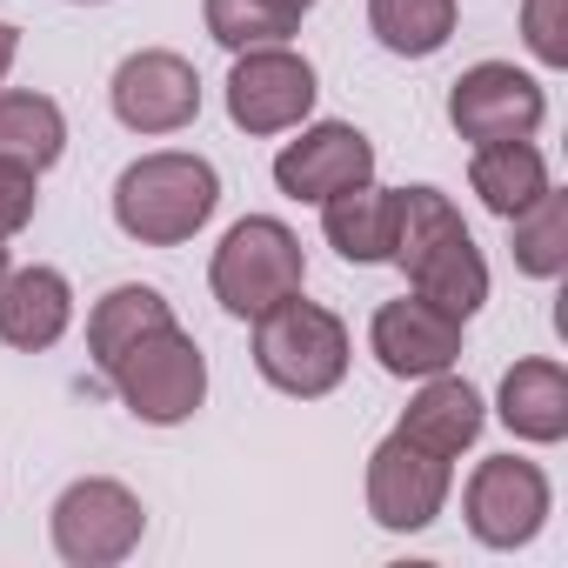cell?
I'll return each mask as SVG.
<instances>
[{"label":"cell","mask_w":568,"mask_h":568,"mask_svg":"<svg viewBox=\"0 0 568 568\" xmlns=\"http://www.w3.org/2000/svg\"><path fill=\"white\" fill-rule=\"evenodd\" d=\"M402 221H395V267L408 274V288L422 302H435L442 315L468 322L488 302V261L468 234V221L455 214V201L442 187H395Z\"/></svg>","instance_id":"1"},{"label":"cell","mask_w":568,"mask_h":568,"mask_svg":"<svg viewBox=\"0 0 568 568\" xmlns=\"http://www.w3.org/2000/svg\"><path fill=\"white\" fill-rule=\"evenodd\" d=\"M221 207V174L201 154H141L134 168H121L114 181V221L128 241L141 247H181L207 227V214Z\"/></svg>","instance_id":"2"},{"label":"cell","mask_w":568,"mask_h":568,"mask_svg":"<svg viewBox=\"0 0 568 568\" xmlns=\"http://www.w3.org/2000/svg\"><path fill=\"white\" fill-rule=\"evenodd\" d=\"M254 368L267 388L281 395H302V402H322L342 388L348 375V328L342 315H328L322 302H274L267 315H254Z\"/></svg>","instance_id":"3"},{"label":"cell","mask_w":568,"mask_h":568,"mask_svg":"<svg viewBox=\"0 0 568 568\" xmlns=\"http://www.w3.org/2000/svg\"><path fill=\"white\" fill-rule=\"evenodd\" d=\"M207 281H214V302H221L227 315L254 322V315H267L274 302L302 295V281H308V254H302V241H295V227H288V221H274V214H247V221H234V227L221 234Z\"/></svg>","instance_id":"4"},{"label":"cell","mask_w":568,"mask_h":568,"mask_svg":"<svg viewBox=\"0 0 568 568\" xmlns=\"http://www.w3.org/2000/svg\"><path fill=\"white\" fill-rule=\"evenodd\" d=\"M108 382H114V395L128 402L134 422L174 428V422H187V415L207 402V355H201V342H194L187 328L161 322V328H148V335L108 368Z\"/></svg>","instance_id":"5"},{"label":"cell","mask_w":568,"mask_h":568,"mask_svg":"<svg viewBox=\"0 0 568 568\" xmlns=\"http://www.w3.org/2000/svg\"><path fill=\"white\" fill-rule=\"evenodd\" d=\"M141 535H148V508L114 475H81L54 501V555L74 568H114L141 548Z\"/></svg>","instance_id":"6"},{"label":"cell","mask_w":568,"mask_h":568,"mask_svg":"<svg viewBox=\"0 0 568 568\" xmlns=\"http://www.w3.org/2000/svg\"><path fill=\"white\" fill-rule=\"evenodd\" d=\"M315 68L308 54H295L288 41L274 48H241L234 74H227V121L241 134H288L315 114Z\"/></svg>","instance_id":"7"},{"label":"cell","mask_w":568,"mask_h":568,"mask_svg":"<svg viewBox=\"0 0 568 568\" xmlns=\"http://www.w3.org/2000/svg\"><path fill=\"white\" fill-rule=\"evenodd\" d=\"M548 114V94L535 74H521L515 61H475L455 88H448V128L468 148L488 141H528Z\"/></svg>","instance_id":"8"},{"label":"cell","mask_w":568,"mask_h":568,"mask_svg":"<svg viewBox=\"0 0 568 568\" xmlns=\"http://www.w3.org/2000/svg\"><path fill=\"white\" fill-rule=\"evenodd\" d=\"M548 475L521 455H488L475 475H468V495H462V515H468V535L481 548H521L541 535L548 521Z\"/></svg>","instance_id":"9"},{"label":"cell","mask_w":568,"mask_h":568,"mask_svg":"<svg viewBox=\"0 0 568 568\" xmlns=\"http://www.w3.org/2000/svg\"><path fill=\"white\" fill-rule=\"evenodd\" d=\"M448 462L428 455L422 442H408L402 428L368 455V515L388 535H422L442 508H448Z\"/></svg>","instance_id":"10"},{"label":"cell","mask_w":568,"mask_h":568,"mask_svg":"<svg viewBox=\"0 0 568 568\" xmlns=\"http://www.w3.org/2000/svg\"><path fill=\"white\" fill-rule=\"evenodd\" d=\"M114 114L134 134H181L201 114V74L174 48H141L114 68Z\"/></svg>","instance_id":"11"},{"label":"cell","mask_w":568,"mask_h":568,"mask_svg":"<svg viewBox=\"0 0 568 568\" xmlns=\"http://www.w3.org/2000/svg\"><path fill=\"white\" fill-rule=\"evenodd\" d=\"M355 181H375V141L355 121H315L302 128V141H288L274 154V187L288 201H328Z\"/></svg>","instance_id":"12"},{"label":"cell","mask_w":568,"mask_h":568,"mask_svg":"<svg viewBox=\"0 0 568 568\" xmlns=\"http://www.w3.org/2000/svg\"><path fill=\"white\" fill-rule=\"evenodd\" d=\"M462 328H468V322L442 315L435 302H422V295L408 288L402 302H382V308H375L368 348H375V362H382L395 382H428V375H442V368L462 362Z\"/></svg>","instance_id":"13"},{"label":"cell","mask_w":568,"mask_h":568,"mask_svg":"<svg viewBox=\"0 0 568 568\" xmlns=\"http://www.w3.org/2000/svg\"><path fill=\"white\" fill-rule=\"evenodd\" d=\"M68 322H74V288L61 267H8V281H0V342L41 355L68 335Z\"/></svg>","instance_id":"14"},{"label":"cell","mask_w":568,"mask_h":568,"mask_svg":"<svg viewBox=\"0 0 568 568\" xmlns=\"http://www.w3.org/2000/svg\"><path fill=\"white\" fill-rule=\"evenodd\" d=\"M395 221H402V201H395V187H375V181H355L322 201V234L355 267L395 261Z\"/></svg>","instance_id":"15"},{"label":"cell","mask_w":568,"mask_h":568,"mask_svg":"<svg viewBox=\"0 0 568 568\" xmlns=\"http://www.w3.org/2000/svg\"><path fill=\"white\" fill-rule=\"evenodd\" d=\"M495 415L508 422V435L521 442H561L568 435V368L548 362V355H528L501 375V395H495Z\"/></svg>","instance_id":"16"},{"label":"cell","mask_w":568,"mask_h":568,"mask_svg":"<svg viewBox=\"0 0 568 568\" xmlns=\"http://www.w3.org/2000/svg\"><path fill=\"white\" fill-rule=\"evenodd\" d=\"M481 422H488L481 395H475L462 375H448V368H442V375H428V382H422V395L408 402V415H402V435H408V442H422L428 455L455 462L462 448H475Z\"/></svg>","instance_id":"17"},{"label":"cell","mask_w":568,"mask_h":568,"mask_svg":"<svg viewBox=\"0 0 568 568\" xmlns=\"http://www.w3.org/2000/svg\"><path fill=\"white\" fill-rule=\"evenodd\" d=\"M161 322H174V308H168L161 288H141V281L108 288V295L94 302V315H88V355H94V368L108 375V368H114L148 328H161Z\"/></svg>","instance_id":"18"},{"label":"cell","mask_w":568,"mask_h":568,"mask_svg":"<svg viewBox=\"0 0 568 568\" xmlns=\"http://www.w3.org/2000/svg\"><path fill=\"white\" fill-rule=\"evenodd\" d=\"M468 187L481 194V207L488 214H521L541 187H548V161H541V148L535 141H488V148H475V161H468Z\"/></svg>","instance_id":"19"},{"label":"cell","mask_w":568,"mask_h":568,"mask_svg":"<svg viewBox=\"0 0 568 568\" xmlns=\"http://www.w3.org/2000/svg\"><path fill=\"white\" fill-rule=\"evenodd\" d=\"M68 148V114L48 94L28 88H0V161H21L34 174H48Z\"/></svg>","instance_id":"20"},{"label":"cell","mask_w":568,"mask_h":568,"mask_svg":"<svg viewBox=\"0 0 568 568\" xmlns=\"http://www.w3.org/2000/svg\"><path fill=\"white\" fill-rule=\"evenodd\" d=\"M368 28L388 54L428 61L455 34V0H368Z\"/></svg>","instance_id":"21"},{"label":"cell","mask_w":568,"mask_h":568,"mask_svg":"<svg viewBox=\"0 0 568 568\" xmlns=\"http://www.w3.org/2000/svg\"><path fill=\"white\" fill-rule=\"evenodd\" d=\"M515 227V267L535 274V281H555L568 267V194L541 187L521 214H508Z\"/></svg>","instance_id":"22"},{"label":"cell","mask_w":568,"mask_h":568,"mask_svg":"<svg viewBox=\"0 0 568 568\" xmlns=\"http://www.w3.org/2000/svg\"><path fill=\"white\" fill-rule=\"evenodd\" d=\"M207 34L227 48V54H241V48H274V41H288L302 21H288L274 8V0H207Z\"/></svg>","instance_id":"23"},{"label":"cell","mask_w":568,"mask_h":568,"mask_svg":"<svg viewBox=\"0 0 568 568\" xmlns=\"http://www.w3.org/2000/svg\"><path fill=\"white\" fill-rule=\"evenodd\" d=\"M521 41L541 68H568V0H521Z\"/></svg>","instance_id":"24"},{"label":"cell","mask_w":568,"mask_h":568,"mask_svg":"<svg viewBox=\"0 0 568 568\" xmlns=\"http://www.w3.org/2000/svg\"><path fill=\"white\" fill-rule=\"evenodd\" d=\"M34 181H41L34 168L0 161V241H14V234L34 221V201H41V194H34Z\"/></svg>","instance_id":"25"},{"label":"cell","mask_w":568,"mask_h":568,"mask_svg":"<svg viewBox=\"0 0 568 568\" xmlns=\"http://www.w3.org/2000/svg\"><path fill=\"white\" fill-rule=\"evenodd\" d=\"M14 54H21V34H14L8 21H0V81H8V74H14Z\"/></svg>","instance_id":"26"},{"label":"cell","mask_w":568,"mask_h":568,"mask_svg":"<svg viewBox=\"0 0 568 568\" xmlns=\"http://www.w3.org/2000/svg\"><path fill=\"white\" fill-rule=\"evenodd\" d=\"M274 8H281V14H288V21H302V14L315 8V0H274Z\"/></svg>","instance_id":"27"},{"label":"cell","mask_w":568,"mask_h":568,"mask_svg":"<svg viewBox=\"0 0 568 568\" xmlns=\"http://www.w3.org/2000/svg\"><path fill=\"white\" fill-rule=\"evenodd\" d=\"M0 281H8V241H0Z\"/></svg>","instance_id":"28"}]
</instances>
